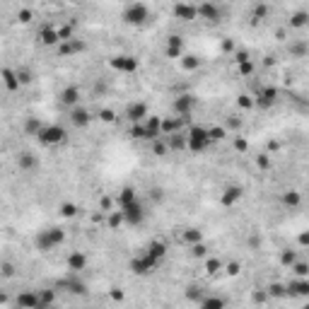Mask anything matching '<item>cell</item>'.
Instances as JSON below:
<instances>
[{
  "label": "cell",
  "instance_id": "obj_9",
  "mask_svg": "<svg viewBox=\"0 0 309 309\" xmlns=\"http://www.w3.org/2000/svg\"><path fill=\"white\" fill-rule=\"evenodd\" d=\"M167 51H169V56H179V54H182V39H179V36H172Z\"/></svg>",
  "mask_w": 309,
  "mask_h": 309
},
{
  "label": "cell",
  "instance_id": "obj_7",
  "mask_svg": "<svg viewBox=\"0 0 309 309\" xmlns=\"http://www.w3.org/2000/svg\"><path fill=\"white\" fill-rule=\"evenodd\" d=\"M143 114H145V107H143V104H133V107L128 109V119H130V121H140Z\"/></svg>",
  "mask_w": 309,
  "mask_h": 309
},
{
  "label": "cell",
  "instance_id": "obj_6",
  "mask_svg": "<svg viewBox=\"0 0 309 309\" xmlns=\"http://www.w3.org/2000/svg\"><path fill=\"white\" fill-rule=\"evenodd\" d=\"M116 68H121V70H135V58H128V56H119L116 61H114Z\"/></svg>",
  "mask_w": 309,
  "mask_h": 309
},
{
  "label": "cell",
  "instance_id": "obj_4",
  "mask_svg": "<svg viewBox=\"0 0 309 309\" xmlns=\"http://www.w3.org/2000/svg\"><path fill=\"white\" fill-rule=\"evenodd\" d=\"M174 12H177L182 19H193V17L198 15V10H196L193 5H177V7H174Z\"/></svg>",
  "mask_w": 309,
  "mask_h": 309
},
{
  "label": "cell",
  "instance_id": "obj_10",
  "mask_svg": "<svg viewBox=\"0 0 309 309\" xmlns=\"http://www.w3.org/2000/svg\"><path fill=\"white\" fill-rule=\"evenodd\" d=\"M82 266H85V256H82V254H73V256H70V268H73V271H80Z\"/></svg>",
  "mask_w": 309,
  "mask_h": 309
},
{
  "label": "cell",
  "instance_id": "obj_5",
  "mask_svg": "<svg viewBox=\"0 0 309 309\" xmlns=\"http://www.w3.org/2000/svg\"><path fill=\"white\" fill-rule=\"evenodd\" d=\"M200 309H225V302L220 297H205L200 302Z\"/></svg>",
  "mask_w": 309,
  "mask_h": 309
},
{
  "label": "cell",
  "instance_id": "obj_2",
  "mask_svg": "<svg viewBox=\"0 0 309 309\" xmlns=\"http://www.w3.org/2000/svg\"><path fill=\"white\" fill-rule=\"evenodd\" d=\"M61 239H63L61 230H46V232H41L36 237V244H39V249H54Z\"/></svg>",
  "mask_w": 309,
  "mask_h": 309
},
{
  "label": "cell",
  "instance_id": "obj_1",
  "mask_svg": "<svg viewBox=\"0 0 309 309\" xmlns=\"http://www.w3.org/2000/svg\"><path fill=\"white\" fill-rule=\"evenodd\" d=\"M124 17L128 19V22H145V19L150 17V10H147L145 5L135 2V5H128V7H126Z\"/></svg>",
  "mask_w": 309,
  "mask_h": 309
},
{
  "label": "cell",
  "instance_id": "obj_3",
  "mask_svg": "<svg viewBox=\"0 0 309 309\" xmlns=\"http://www.w3.org/2000/svg\"><path fill=\"white\" fill-rule=\"evenodd\" d=\"M77 97H80L77 87H68V90L61 94V102L65 104V107H75V104H77Z\"/></svg>",
  "mask_w": 309,
  "mask_h": 309
},
{
  "label": "cell",
  "instance_id": "obj_8",
  "mask_svg": "<svg viewBox=\"0 0 309 309\" xmlns=\"http://www.w3.org/2000/svg\"><path fill=\"white\" fill-rule=\"evenodd\" d=\"M73 121L77 126H85L90 121V116H87V111L85 109H73Z\"/></svg>",
  "mask_w": 309,
  "mask_h": 309
}]
</instances>
